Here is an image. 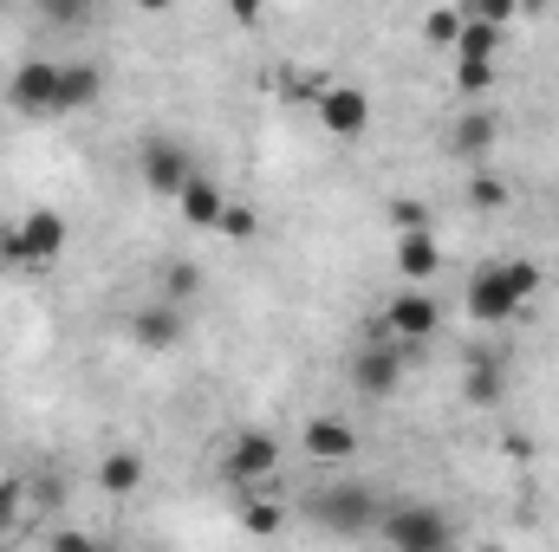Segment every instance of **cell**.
Instances as JSON below:
<instances>
[{"instance_id": "obj_1", "label": "cell", "mask_w": 559, "mask_h": 552, "mask_svg": "<svg viewBox=\"0 0 559 552\" xmlns=\"http://www.w3.org/2000/svg\"><path fill=\"white\" fill-rule=\"evenodd\" d=\"M378 533H384V547H397V552H436V547H449V540H455V533H449V520H442L436 507H417V501H404V507L378 514Z\"/></svg>"}, {"instance_id": "obj_2", "label": "cell", "mask_w": 559, "mask_h": 552, "mask_svg": "<svg viewBox=\"0 0 559 552\" xmlns=\"http://www.w3.org/2000/svg\"><path fill=\"white\" fill-rule=\"evenodd\" d=\"M222 468H228V481H241V488L274 481L280 475V435H267V429H241V435L222 448Z\"/></svg>"}, {"instance_id": "obj_3", "label": "cell", "mask_w": 559, "mask_h": 552, "mask_svg": "<svg viewBox=\"0 0 559 552\" xmlns=\"http://www.w3.org/2000/svg\"><path fill=\"white\" fill-rule=\"evenodd\" d=\"M138 169H143V189H150V195L176 202V189L195 176V156H189V143H176V137H143Z\"/></svg>"}, {"instance_id": "obj_4", "label": "cell", "mask_w": 559, "mask_h": 552, "mask_svg": "<svg viewBox=\"0 0 559 552\" xmlns=\"http://www.w3.org/2000/svg\"><path fill=\"white\" fill-rule=\"evenodd\" d=\"M521 305H527V299L508 286V267H501V261H488V267L468 274V319H475V325H508Z\"/></svg>"}, {"instance_id": "obj_5", "label": "cell", "mask_w": 559, "mask_h": 552, "mask_svg": "<svg viewBox=\"0 0 559 552\" xmlns=\"http://www.w3.org/2000/svg\"><path fill=\"white\" fill-rule=\"evenodd\" d=\"M312 111H319V124L338 143H358L371 131V98H365L358 85H332V79H325V92L312 98Z\"/></svg>"}, {"instance_id": "obj_6", "label": "cell", "mask_w": 559, "mask_h": 552, "mask_svg": "<svg viewBox=\"0 0 559 552\" xmlns=\"http://www.w3.org/2000/svg\"><path fill=\"white\" fill-rule=\"evenodd\" d=\"M404 384V345L391 338V345H358V358H352V391L358 397H391Z\"/></svg>"}, {"instance_id": "obj_7", "label": "cell", "mask_w": 559, "mask_h": 552, "mask_svg": "<svg viewBox=\"0 0 559 552\" xmlns=\"http://www.w3.org/2000/svg\"><path fill=\"white\" fill-rule=\"evenodd\" d=\"M442 332V305H436V292H397L391 305H384V338H397V345H423V338H436Z\"/></svg>"}, {"instance_id": "obj_8", "label": "cell", "mask_w": 559, "mask_h": 552, "mask_svg": "<svg viewBox=\"0 0 559 552\" xmlns=\"http://www.w3.org/2000/svg\"><path fill=\"white\" fill-rule=\"evenodd\" d=\"M13 228H20L26 267H46V261H59V254H66V241H72V228H66V215H59V208H33V215H20Z\"/></svg>"}, {"instance_id": "obj_9", "label": "cell", "mask_w": 559, "mask_h": 552, "mask_svg": "<svg viewBox=\"0 0 559 552\" xmlns=\"http://www.w3.org/2000/svg\"><path fill=\"white\" fill-rule=\"evenodd\" d=\"M52 98H59V65H46V59L13 65V79H7V105L13 111H52Z\"/></svg>"}, {"instance_id": "obj_10", "label": "cell", "mask_w": 559, "mask_h": 552, "mask_svg": "<svg viewBox=\"0 0 559 552\" xmlns=\"http://www.w3.org/2000/svg\"><path fill=\"white\" fill-rule=\"evenodd\" d=\"M312 520H319V527H338V533L378 527V514H371V494H365V488H332V494H312Z\"/></svg>"}, {"instance_id": "obj_11", "label": "cell", "mask_w": 559, "mask_h": 552, "mask_svg": "<svg viewBox=\"0 0 559 552\" xmlns=\"http://www.w3.org/2000/svg\"><path fill=\"white\" fill-rule=\"evenodd\" d=\"M299 448H306L312 461H352V455H358V429H352L345 416H312V422L299 429Z\"/></svg>"}, {"instance_id": "obj_12", "label": "cell", "mask_w": 559, "mask_h": 552, "mask_svg": "<svg viewBox=\"0 0 559 552\" xmlns=\"http://www.w3.org/2000/svg\"><path fill=\"white\" fill-rule=\"evenodd\" d=\"M397 274L411 279V286H429V279L442 274V241H436V228H404V235H397Z\"/></svg>"}, {"instance_id": "obj_13", "label": "cell", "mask_w": 559, "mask_h": 552, "mask_svg": "<svg viewBox=\"0 0 559 552\" xmlns=\"http://www.w3.org/2000/svg\"><path fill=\"white\" fill-rule=\"evenodd\" d=\"M131 338H138L143 351H176V345H182V312H176V299H156V305L131 312Z\"/></svg>"}, {"instance_id": "obj_14", "label": "cell", "mask_w": 559, "mask_h": 552, "mask_svg": "<svg viewBox=\"0 0 559 552\" xmlns=\"http://www.w3.org/2000/svg\"><path fill=\"white\" fill-rule=\"evenodd\" d=\"M222 208H228V189H222V182H209L202 169L176 189V215H182L189 228H215V221H222Z\"/></svg>"}, {"instance_id": "obj_15", "label": "cell", "mask_w": 559, "mask_h": 552, "mask_svg": "<svg viewBox=\"0 0 559 552\" xmlns=\"http://www.w3.org/2000/svg\"><path fill=\"white\" fill-rule=\"evenodd\" d=\"M105 98V72L98 65H59V98H52V111H85V105H98Z\"/></svg>"}, {"instance_id": "obj_16", "label": "cell", "mask_w": 559, "mask_h": 552, "mask_svg": "<svg viewBox=\"0 0 559 552\" xmlns=\"http://www.w3.org/2000/svg\"><path fill=\"white\" fill-rule=\"evenodd\" d=\"M462 404H468V410H495V404H501V364H495V358H488L481 345L468 351V377H462Z\"/></svg>"}, {"instance_id": "obj_17", "label": "cell", "mask_w": 559, "mask_h": 552, "mask_svg": "<svg viewBox=\"0 0 559 552\" xmlns=\"http://www.w3.org/2000/svg\"><path fill=\"white\" fill-rule=\"evenodd\" d=\"M98 488H105L111 501L138 494V488H143V455H138V448H111V455L98 461Z\"/></svg>"}, {"instance_id": "obj_18", "label": "cell", "mask_w": 559, "mask_h": 552, "mask_svg": "<svg viewBox=\"0 0 559 552\" xmlns=\"http://www.w3.org/2000/svg\"><path fill=\"white\" fill-rule=\"evenodd\" d=\"M501 137V118L495 111H468L462 124H455V156H488Z\"/></svg>"}, {"instance_id": "obj_19", "label": "cell", "mask_w": 559, "mask_h": 552, "mask_svg": "<svg viewBox=\"0 0 559 552\" xmlns=\"http://www.w3.org/2000/svg\"><path fill=\"white\" fill-rule=\"evenodd\" d=\"M501 39H508V26L462 20V33H455V52H462V59H495V52H501Z\"/></svg>"}, {"instance_id": "obj_20", "label": "cell", "mask_w": 559, "mask_h": 552, "mask_svg": "<svg viewBox=\"0 0 559 552\" xmlns=\"http://www.w3.org/2000/svg\"><path fill=\"white\" fill-rule=\"evenodd\" d=\"M241 527H248L254 540H274L280 527H286V507H280V501H248V507H241Z\"/></svg>"}, {"instance_id": "obj_21", "label": "cell", "mask_w": 559, "mask_h": 552, "mask_svg": "<svg viewBox=\"0 0 559 552\" xmlns=\"http://www.w3.org/2000/svg\"><path fill=\"white\" fill-rule=\"evenodd\" d=\"M488 85H495V59H462L455 52V92L462 98H481Z\"/></svg>"}, {"instance_id": "obj_22", "label": "cell", "mask_w": 559, "mask_h": 552, "mask_svg": "<svg viewBox=\"0 0 559 552\" xmlns=\"http://www.w3.org/2000/svg\"><path fill=\"white\" fill-rule=\"evenodd\" d=\"M215 235H228V241H241V248H248V241L261 235V215H254V208H241V202H228V208H222V221H215Z\"/></svg>"}, {"instance_id": "obj_23", "label": "cell", "mask_w": 559, "mask_h": 552, "mask_svg": "<svg viewBox=\"0 0 559 552\" xmlns=\"http://www.w3.org/2000/svg\"><path fill=\"white\" fill-rule=\"evenodd\" d=\"M455 33H462V13L455 7H429L423 13V39L429 46H455Z\"/></svg>"}, {"instance_id": "obj_24", "label": "cell", "mask_w": 559, "mask_h": 552, "mask_svg": "<svg viewBox=\"0 0 559 552\" xmlns=\"http://www.w3.org/2000/svg\"><path fill=\"white\" fill-rule=\"evenodd\" d=\"M195 286H202V267H189V261H169L163 267V299L182 305V299H195Z\"/></svg>"}, {"instance_id": "obj_25", "label": "cell", "mask_w": 559, "mask_h": 552, "mask_svg": "<svg viewBox=\"0 0 559 552\" xmlns=\"http://www.w3.org/2000/svg\"><path fill=\"white\" fill-rule=\"evenodd\" d=\"M468 208H488V215H495V208H508V182L481 169V176L468 182Z\"/></svg>"}, {"instance_id": "obj_26", "label": "cell", "mask_w": 559, "mask_h": 552, "mask_svg": "<svg viewBox=\"0 0 559 552\" xmlns=\"http://www.w3.org/2000/svg\"><path fill=\"white\" fill-rule=\"evenodd\" d=\"M508 267V286L521 292V299H540V286H547V274L534 267V261H501Z\"/></svg>"}, {"instance_id": "obj_27", "label": "cell", "mask_w": 559, "mask_h": 552, "mask_svg": "<svg viewBox=\"0 0 559 552\" xmlns=\"http://www.w3.org/2000/svg\"><path fill=\"white\" fill-rule=\"evenodd\" d=\"M39 13H46L52 26H85V20H92V0H39Z\"/></svg>"}, {"instance_id": "obj_28", "label": "cell", "mask_w": 559, "mask_h": 552, "mask_svg": "<svg viewBox=\"0 0 559 552\" xmlns=\"http://www.w3.org/2000/svg\"><path fill=\"white\" fill-rule=\"evenodd\" d=\"M521 0H468V20H488V26H514Z\"/></svg>"}, {"instance_id": "obj_29", "label": "cell", "mask_w": 559, "mask_h": 552, "mask_svg": "<svg viewBox=\"0 0 559 552\" xmlns=\"http://www.w3.org/2000/svg\"><path fill=\"white\" fill-rule=\"evenodd\" d=\"M0 267H26V248H20V228H0Z\"/></svg>"}, {"instance_id": "obj_30", "label": "cell", "mask_w": 559, "mask_h": 552, "mask_svg": "<svg viewBox=\"0 0 559 552\" xmlns=\"http://www.w3.org/2000/svg\"><path fill=\"white\" fill-rule=\"evenodd\" d=\"M13 514H20V481L7 475V481H0V533L13 527Z\"/></svg>"}, {"instance_id": "obj_31", "label": "cell", "mask_w": 559, "mask_h": 552, "mask_svg": "<svg viewBox=\"0 0 559 552\" xmlns=\"http://www.w3.org/2000/svg\"><path fill=\"white\" fill-rule=\"evenodd\" d=\"M391 221H397V235L404 228H429V215H423L417 202H391Z\"/></svg>"}, {"instance_id": "obj_32", "label": "cell", "mask_w": 559, "mask_h": 552, "mask_svg": "<svg viewBox=\"0 0 559 552\" xmlns=\"http://www.w3.org/2000/svg\"><path fill=\"white\" fill-rule=\"evenodd\" d=\"M261 7H267V0H228V20H235V26H254Z\"/></svg>"}, {"instance_id": "obj_33", "label": "cell", "mask_w": 559, "mask_h": 552, "mask_svg": "<svg viewBox=\"0 0 559 552\" xmlns=\"http://www.w3.org/2000/svg\"><path fill=\"white\" fill-rule=\"evenodd\" d=\"M143 13H169V7H176V0H138Z\"/></svg>"}]
</instances>
